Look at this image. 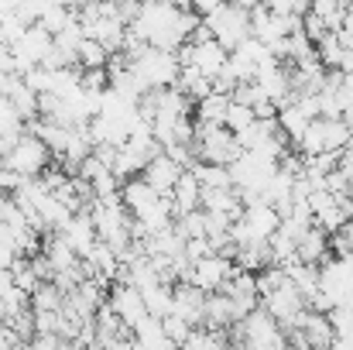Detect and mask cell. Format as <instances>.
<instances>
[{
    "instance_id": "cell-14",
    "label": "cell",
    "mask_w": 353,
    "mask_h": 350,
    "mask_svg": "<svg viewBox=\"0 0 353 350\" xmlns=\"http://www.w3.org/2000/svg\"><path fill=\"white\" fill-rule=\"evenodd\" d=\"M175 86L196 104V100H203L210 90H213V79L210 76H203L196 66H179V76H175Z\"/></svg>"
},
{
    "instance_id": "cell-8",
    "label": "cell",
    "mask_w": 353,
    "mask_h": 350,
    "mask_svg": "<svg viewBox=\"0 0 353 350\" xmlns=\"http://www.w3.org/2000/svg\"><path fill=\"white\" fill-rule=\"evenodd\" d=\"M227 48L216 41V38H206V41H189V66H196L203 76H216L223 66H227Z\"/></svg>"
},
{
    "instance_id": "cell-5",
    "label": "cell",
    "mask_w": 353,
    "mask_h": 350,
    "mask_svg": "<svg viewBox=\"0 0 353 350\" xmlns=\"http://www.w3.org/2000/svg\"><path fill=\"white\" fill-rule=\"evenodd\" d=\"M295 257L302 261V264H319V268H326L336 254H333V247H330V233L323 231L319 224H309L305 231L295 237Z\"/></svg>"
},
{
    "instance_id": "cell-11",
    "label": "cell",
    "mask_w": 353,
    "mask_h": 350,
    "mask_svg": "<svg viewBox=\"0 0 353 350\" xmlns=\"http://www.w3.org/2000/svg\"><path fill=\"white\" fill-rule=\"evenodd\" d=\"M295 327L302 330V337H305L309 347H333V327H330V316L326 313L305 306V313L299 316Z\"/></svg>"
},
{
    "instance_id": "cell-7",
    "label": "cell",
    "mask_w": 353,
    "mask_h": 350,
    "mask_svg": "<svg viewBox=\"0 0 353 350\" xmlns=\"http://www.w3.org/2000/svg\"><path fill=\"white\" fill-rule=\"evenodd\" d=\"M107 302H110V309L120 316V323H123V327H134L137 320H144V316H148L141 292H137L134 285H127V282H110Z\"/></svg>"
},
{
    "instance_id": "cell-15",
    "label": "cell",
    "mask_w": 353,
    "mask_h": 350,
    "mask_svg": "<svg viewBox=\"0 0 353 350\" xmlns=\"http://www.w3.org/2000/svg\"><path fill=\"white\" fill-rule=\"evenodd\" d=\"M107 48L97 41V38H86L83 35V41H79V48H76V66L79 69H107Z\"/></svg>"
},
{
    "instance_id": "cell-3",
    "label": "cell",
    "mask_w": 353,
    "mask_h": 350,
    "mask_svg": "<svg viewBox=\"0 0 353 350\" xmlns=\"http://www.w3.org/2000/svg\"><path fill=\"white\" fill-rule=\"evenodd\" d=\"M203 21H206V28L213 31V38H216L227 52H234L236 45L250 35L247 7H240V3H234V0H223L220 7H213L210 14H203Z\"/></svg>"
},
{
    "instance_id": "cell-13",
    "label": "cell",
    "mask_w": 353,
    "mask_h": 350,
    "mask_svg": "<svg viewBox=\"0 0 353 350\" xmlns=\"http://www.w3.org/2000/svg\"><path fill=\"white\" fill-rule=\"evenodd\" d=\"M227 107H230V93H216V90H210L203 100H196L192 117H196L199 124H223V120H227Z\"/></svg>"
},
{
    "instance_id": "cell-10",
    "label": "cell",
    "mask_w": 353,
    "mask_h": 350,
    "mask_svg": "<svg viewBox=\"0 0 353 350\" xmlns=\"http://www.w3.org/2000/svg\"><path fill=\"white\" fill-rule=\"evenodd\" d=\"M199 196H203L199 179H196L189 168H182V175L175 179V186H172V193H168V200H172V213L182 217V213H189V210H199Z\"/></svg>"
},
{
    "instance_id": "cell-16",
    "label": "cell",
    "mask_w": 353,
    "mask_h": 350,
    "mask_svg": "<svg viewBox=\"0 0 353 350\" xmlns=\"http://www.w3.org/2000/svg\"><path fill=\"white\" fill-rule=\"evenodd\" d=\"M62 299H65V292L48 278V282H41L31 295H28V302H31V309H62Z\"/></svg>"
},
{
    "instance_id": "cell-22",
    "label": "cell",
    "mask_w": 353,
    "mask_h": 350,
    "mask_svg": "<svg viewBox=\"0 0 353 350\" xmlns=\"http://www.w3.org/2000/svg\"><path fill=\"white\" fill-rule=\"evenodd\" d=\"M347 203H350V217H353V186H350V193H347Z\"/></svg>"
},
{
    "instance_id": "cell-19",
    "label": "cell",
    "mask_w": 353,
    "mask_h": 350,
    "mask_svg": "<svg viewBox=\"0 0 353 350\" xmlns=\"http://www.w3.org/2000/svg\"><path fill=\"white\" fill-rule=\"evenodd\" d=\"M264 7L274 14H295V0H264Z\"/></svg>"
},
{
    "instance_id": "cell-4",
    "label": "cell",
    "mask_w": 353,
    "mask_h": 350,
    "mask_svg": "<svg viewBox=\"0 0 353 350\" xmlns=\"http://www.w3.org/2000/svg\"><path fill=\"white\" fill-rule=\"evenodd\" d=\"M261 306L278 320V327H281V330L295 327V323H299V316L305 313V299L295 292V285H292V282H285V285H278V289L264 292V295H261Z\"/></svg>"
},
{
    "instance_id": "cell-6",
    "label": "cell",
    "mask_w": 353,
    "mask_h": 350,
    "mask_svg": "<svg viewBox=\"0 0 353 350\" xmlns=\"http://www.w3.org/2000/svg\"><path fill=\"white\" fill-rule=\"evenodd\" d=\"M230 275H234V261L213 251V254L192 261V275H189V282L199 285L203 292H216V289H223V282H227Z\"/></svg>"
},
{
    "instance_id": "cell-18",
    "label": "cell",
    "mask_w": 353,
    "mask_h": 350,
    "mask_svg": "<svg viewBox=\"0 0 353 350\" xmlns=\"http://www.w3.org/2000/svg\"><path fill=\"white\" fill-rule=\"evenodd\" d=\"M257 117H254V107H247V104H236L230 100V107H227V120H223V127H230V130H243V127H250Z\"/></svg>"
},
{
    "instance_id": "cell-12",
    "label": "cell",
    "mask_w": 353,
    "mask_h": 350,
    "mask_svg": "<svg viewBox=\"0 0 353 350\" xmlns=\"http://www.w3.org/2000/svg\"><path fill=\"white\" fill-rule=\"evenodd\" d=\"M161 193L144 179V175H130V179H123L120 182V200H123V206H127V213H137L141 206H148L151 200H158Z\"/></svg>"
},
{
    "instance_id": "cell-2",
    "label": "cell",
    "mask_w": 353,
    "mask_h": 350,
    "mask_svg": "<svg viewBox=\"0 0 353 350\" xmlns=\"http://www.w3.org/2000/svg\"><path fill=\"white\" fill-rule=\"evenodd\" d=\"M130 72L137 76L141 90H154V86H172L179 76V59L168 48H154L148 45L137 59H130Z\"/></svg>"
},
{
    "instance_id": "cell-17",
    "label": "cell",
    "mask_w": 353,
    "mask_h": 350,
    "mask_svg": "<svg viewBox=\"0 0 353 350\" xmlns=\"http://www.w3.org/2000/svg\"><path fill=\"white\" fill-rule=\"evenodd\" d=\"M161 330H165V337L175 344V347H182V340L189 337V330H192V323H185L179 313H165L161 316Z\"/></svg>"
},
{
    "instance_id": "cell-21",
    "label": "cell",
    "mask_w": 353,
    "mask_h": 350,
    "mask_svg": "<svg viewBox=\"0 0 353 350\" xmlns=\"http://www.w3.org/2000/svg\"><path fill=\"white\" fill-rule=\"evenodd\" d=\"M55 3H65V7H79L83 0H55Z\"/></svg>"
},
{
    "instance_id": "cell-20",
    "label": "cell",
    "mask_w": 353,
    "mask_h": 350,
    "mask_svg": "<svg viewBox=\"0 0 353 350\" xmlns=\"http://www.w3.org/2000/svg\"><path fill=\"white\" fill-rule=\"evenodd\" d=\"M189 3H192V10H196V14H210V10H213V7H220L223 0H189Z\"/></svg>"
},
{
    "instance_id": "cell-9",
    "label": "cell",
    "mask_w": 353,
    "mask_h": 350,
    "mask_svg": "<svg viewBox=\"0 0 353 350\" xmlns=\"http://www.w3.org/2000/svg\"><path fill=\"white\" fill-rule=\"evenodd\" d=\"M141 175H144L158 193H172L175 179L182 175V165H179L175 158H168L165 151H158V155H151V158H148V165L141 168Z\"/></svg>"
},
{
    "instance_id": "cell-1",
    "label": "cell",
    "mask_w": 353,
    "mask_h": 350,
    "mask_svg": "<svg viewBox=\"0 0 353 350\" xmlns=\"http://www.w3.org/2000/svg\"><path fill=\"white\" fill-rule=\"evenodd\" d=\"M3 165L14 168V172L24 175V179H38V175L52 165V151H48V144H45L38 134L24 130V134H17V141L3 151Z\"/></svg>"
}]
</instances>
